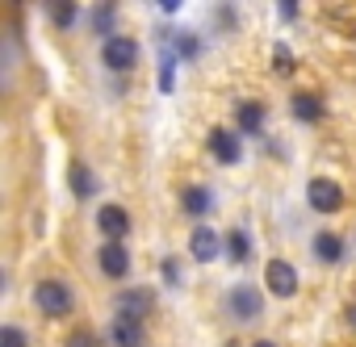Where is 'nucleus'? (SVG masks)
Listing matches in <instances>:
<instances>
[{"label":"nucleus","mask_w":356,"mask_h":347,"mask_svg":"<svg viewBox=\"0 0 356 347\" xmlns=\"http://www.w3.org/2000/svg\"><path fill=\"white\" fill-rule=\"evenodd\" d=\"M67 347H101V339L92 330H72L67 335Z\"/></svg>","instance_id":"21"},{"label":"nucleus","mask_w":356,"mask_h":347,"mask_svg":"<svg viewBox=\"0 0 356 347\" xmlns=\"http://www.w3.org/2000/svg\"><path fill=\"white\" fill-rule=\"evenodd\" d=\"M210 155L218 159V163H239L243 159V151H239V138L231 134V130H210Z\"/></svg>","instance_id":"10"},{"label":"nucleus","mask_w":356,"mask_h":347,"mask_svg":"<svg viewBox=\"0 0 356 347\" xmlns=\"http://www.w3.org/2000/svg\"><path fill=\"white\" fill-rule=\"evenodd\" d=\"M306 201H310L314 214H335V210L343 205V189H339L335 180H327V176H314L310 189H306Z\"/></svg>","instance_id":"3"},{"label":"nucleus","mask_w":356,"mask_h":347,"mask_svg":"<svg viewBox=\"0 0 356 347\" xmlns=\"http://www.w3.org/2000/svg\"><path fill=\"white\" fill-rule=\"evenodd\" d=\"M163 280H168V285H176V280H181V268H176L172 260H163Z\"/></svg>","instance_id":"24"},{"label":"nucleus","mask_w":356,"mask_h":347,"mask_svg":"<svg viewBox=\"0 0 356 347\" xmlns=\"http://www.w3.org/2000/svg\"><path fill=\"white\" fill-rule=\"evenodd\" d=\"M252 347H277V343H268V339H260V343H252Z\"/></svg>","instance_id":"28"},{"label":"nucleus","mask_w":356,"mask_h":347,"mask_svg":"<svg viewBox=\"0 0 356 347\" xmlns=\"http://www.w3.org/2000/svg\"><path fill=\"white\" fill-rule=\"evenodd\" d=\"M151 310V289H126L118 293V314L122 318H147Z\"/></svg>","instance_id":"12"},{"label":"nucleus","mask_w":356,"mask_h":347,"mask_svg":"<svg viewBox=\"0 0 356 347\" xmlns=\"http://www.w3.org/2000/svg\"><path fill=\"white\" fill-rule=\"evenodd\" d=\"M34 305L42 314H51V318H67L76 310V297H72V289L63 280H38L34 285Z\"/></svg>","instance_id":"1"},{"label":"nucleus","mask_w":356,"mask_h":347,"mask_svg":"<svg viewBox=\"0 0 356 347\" xmlns=\"http://www.w3.org/2000/svg\"><path fill=\"white\" fill-rule=\"evenodd\" d=\"M281 17H285V22L298 17V0H281Z\"/></svg>","instance_id":"25"},{"label":"nucleus","mask_w":356,"mask_h":347,"mask_svg":"<svg viewBox=\"0 0 356 347\" xmlns=\"http://www.w3.org/2000/svg\"><path fill=\"white\" fill-rule=\"evenodd\" d=\"M314 255H318L323 264H339V255H343V243H339V235H331V230L314 235Z\"/></svg>","instance_id":"14"},{"label":"nucleus","mask_w":356,"mask_h":347,"mask_svg":"<svg viewBox=\"0 0 356 347\" xmlns=\"http://www.w3.org/2000/svg\"><path fill=\"white\" fill-rule=\"evenodd\" d=\"M227 305H231V314H235V318L252 322V318L264 310V293H256L252 285H239V289H231V301H227Z\"/></svg>","instance_id":"8"},{"label":"nucleus","mask_w":356,"mask_h":347,"mask_svg":"<svg viewBox=\"0 0 356 347\" xmlns=\"http://www.w3.org/2000/svg\"><path fill=\"white\" fill-rule=\"evenodd\" d=\"M264 289L273 293V297H293L298 293V272H293V264L289 260H268V268H264Z\"/></svg>","instance_id":"4"},{"label":"nucleus","mask_w":356,"mask_h":347,"mask_svg":"<svg viewBox=\"0 0 356 347\" xmlns=\"http://www.w3.org/2000/svg\"><path fill=\"white\" fill-rule=\"evenodd\" d=\"M97 226H101L105 243H122V239L130 235V214H126L122 205H101V210H97Z\"/></svg>","instance_id":"5"},{"label":"nucleus","mask_w":356,"mask_h":347,"mask_svg":"<svg viewBox=\"0 0 356 347\" xmlns=\"http://www.w3.org/2000/svg\"><path fill=\"white\" fill-rule=\"evenodd\" d=\"M67 185H72V193H76V201H88L92 193H97V176H92V167L88 163H67Z\"/></svg>","instance_id":"11"},{"label":"nucleus","mask_w":356,"mask_h":347,"mask_svg":"<svg viewBox=\"0 0 356 347\" xmlns=\"http://www.w3.org/2000/svg\"><path fill=\"white\" fill-rule=\"evenodd\" d=\"M181 205L193 214V218H202V214H210V205H214V197H210V189H202V185H193V189H185V197H181Z\"/></svg>","instance_id":"16"},{"label":"nucleus","mask_w":356,"mask_h":347,"mask_svg":"<svg viewBox=\"0 0 356 347\" xmlns=\"http://www.w3.org/2000/svg\"><path fill=\"white\" fill-rule=\"evenodd\" d=\"M277 67H281V71H289V67H293V63H289V51H285V46H277Z\"/></svg>","instance_id":"27"},{"label":"nucleus","mask_w":356,"mask_h":347,"mask_svg":"<svg viewBox=\"0 0 356 347\" xmlns=\"http://www.w3.org/2000/svg\"><path fill=\"white\" fill-rule=\"evenodd\" d=\"M101 63H105L109 71H134V67H138V42H134V38H105Z\"/></svg>","instance_id":"2"},{"label":"nucleus","mask_w":356,"mask_h":347,"mask_svg":"<svg viewBox=\"0 0 356 347\" xmlns=\"http://www.w3.org/2000/svg\"><path fill=\"white\" fill-rule=\"evenodd\" d=\"M97 264H101V272H105V276L122 280V276L130 272V251H126L122 243H101V251H97Z\"/></svg>","instance_id":"7"},{"label":"nucleus","mask_w":356,"mask_h":347,"mask_svg":"<svg viewBox=\"0 0 356 347\" xmlns=\"http://www.w3.org/2000/svg\"><path fill=\"white\" fill-rule=\"evenodd\" d=\"M348 318H352V322H356V305H352V314H348Z\"/></svg>","instance_id":"29"},{"label":"nucleus","mask_w":356,"mask_h":347,"mask_svg":"<svg viewBox=\"0 0 356 347\" xmlns=\"http://www.w3.org/2000/svg\"><path fill=\"white\" fill-rule=\"evenodd\" d=\"M176 46H181V55H185V59H193V55H197V38H193V34H181V38H176Z\"/></svg>","instance_id":"23"},{"label":"nucleus","mask_w":356,"mask_h":347,"mask_svg":"<svg viewBox=\"0 0 356 347\" xmlns=\"http://www.w3.org/2000/svg\"><path fill=\"white\" fill-rule=\"evenodd\" d=\"M260 126H264V109L256 101H243L239 105V130L243 134H260Z\"/></svg>","instance_id":"17"},{"label":"nucleus","mask_w":356,"mask_h":347,"mask_svg":"<svg viewBox=\"0 0 356 347\" xmlns=\"http://www.w3.org/2000/svg\"><path fill=\"white\" fill-rule=\"evenodd\" d=\"M172 88H176V55L163 51V55H159V92L168 96Z\"/></svg>","instance_id":"18"},{"label":"nucleus","mask_w":356,"mask_h":347,"mask_svg":"<svg viewBox=\"0 0 356 347\" xmlns=\"http://www.w3.org/2000/svg\"><path fill=\"white\" fill-rule=\"evenodd\" d=\"M289 109H293L302 121H318V117H323V101H318L314 92H298V96L289 101Z\"/></svg>","instance_id":"15"},{"label":"nucleus","mask_w":356,"mask_h":347,"mask_svg":"<svg viewBox=\"0 0 356 347\" xmlns=\"http://www.w3.org/2000/svg\"><path fill=\"white\" fill-rule=\"evenodd\" d=\"M109 339H113V347H147V330H143V318H113V326H109Z\"/></svg>","instance_id":"6"},{"label":"nucleus","mask_w":356,"mask_h":347,"mask_svg":"<svg viewBox=\"0 0 356 347\" xmlns=\"http://www.w3.org/2000/svg\"><path fill=\"white\" fill-rule=\"evenodd\" d=\"M227 255H231L235 264H248L252 243H248V235H243V230H231V235H227Z\"/></svg>","instance_id":"19"},{"label":"nucleus","mask_w":356,"mask_h":347,"mask_svg":"<svg viewBox=\"0 0 356 347\" xmlns=\"http://www.w3.org/2000/svg\"><path fill=\"white\" fill-rule=\"evenodd\" d=\"M42 9H47V17H51V26H59V30H72L76 26V0H42Z\"/></svg>","instance_id":"13"},{"label":"nucleus","mask_w":356,"mask_h":347,"mask_svg":"<svg viewBox=\"0 0 356 347\" xmlns=\"http://www.w3.org/2000/svg\"><path fill=\"white\" fill-rule=\"evenodd\" d=\"M0 347H26V330L22 326H0Z\"/></svg>","instance_id":"20"},{"label":"nucleus","mask_w":356,"mask_h":347,"mask_svg":"<svg viewBox=\"0 0 356 347\" xmlns=\"http://www.w3.org/2000/svg\"><path fill=\"white\" fill-rule=\"evenodd\" d=\"M155 5H159L163 13H181V5H185V0H155Z\"/></svg>","instance_id":"26"},{"label":"nucleus","mask_w":356,"mask_h":347,"mask_svg":"<svg viewBox=\"0 0 356 347\" xmlns=\"http://www.w3.org/2000/svg\"><path fill=\"white\" fill-rule=\"evenodd\" d=\"M218 251H222V239H218L210 226H197V230L189 235V255H193V260L210 264V260H218Z\"/></svg>","instance_id":"9"},{"label":"nucleus","mask_w":356,"mask_h":347,"mask_svg":"<svg viewBox=\"0 0 356 347\" xmlns=\"http://www.w3.org/2000/svg\"><path fill=\"white\" fill-rule=\"evenodd\" d=\"M92 22H97V34H109V22H113V0H109L105 9H97V13H92Z\"/></svg>","instance_id":"22"}]
</instances>
